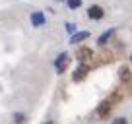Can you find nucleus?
<instances>
[{"label":"nucleus","mask_w":132,"mask_h":124,"mask_svg":"<svg viewBox=\"0 0 132 124\" xmlns=\"http://www.w3.org/2000/svg\"><path fill=\"white\" fill-rule=\"evenodd\" d=\"M64 2H66V6H68V10H78V8H82L84 0H64Z\"/></svg>","instance_id":"10"},{"label":"nucleus","mask_w":132,"mask_h":124,"mask_svg":"<svg viewBox=\"0 0 132 124\" xmlns=\"http://www.w3.org/2000/svg\"><path fill=\"white\" fill-rule=\"evenodd\" d=\"M89 74V66L87 64H80L78 68L74 70V76H72V82H82V79H86V76Z\"/></svg>","instance_id":"5"},{"label":"nucleus","mask_w":132,"mask_h":124,"mask_svg":"<svg viewBox=\"0 0 132 124\" xmlns=\"http://www.w3.org/2000/svg\"><path fill=\"white\" fill-rule=\"evenodd\" d=\"M25 120H27V116H25L23 112H14L12 114V122L14 124H23Z\"/></svg>","instance_id":"9"},{"label":"nucleus","mask_w":132,"mask_h":124,"mask_svg":"<svg viewBox=\"0 0 132 124\" xmlns=\"http://www.w3.org/2000/svg\"><path fill=\"white\" fill-rule=\"evenodd\" d=\"M111 124H128V118H126V116H117Z\"/></svg>","instance_id":"13"},{"label":"nucleus","mask_w":132,"mask_h":124,"mask_svg":"<svg viewBox=\"0 0 132 124\" xmlns=\"http://www.w3.org/2000/svg\"><path fill=\"white\" fill-rule=\"evenodd\" d=\"M45 124H54V122H45Z\"/></svg>","instance_id":"15"},{"label":"nucleus","mask_w":132,"mask_h":124,"mask_svg":"<svg viewBox=\"0 0 132 124\" xmlns=\"http://www.w3.org/2000/svg\"><path fill=\"white\" fill-rule=\"evenodd\" d=\"M76 56H78V62H80V64H87V60H91V58H93V50H91L89 47H80Z\"/></svg>","instance_id":"4"},{"label":"nucleus","mask_w":132,"mask_h":124,"mask_svg":"<svg viewBox=\"0 0 132 124\" xmlns=\"http://www.w3.org/2000/svg\"><path fill=\"white\" fill-rule=\"evenodd\" d=\"M87 17L93 21H99V20H103L105 17V10L101 8L99 4H91L89 8H87Z\"/></svg>","instance_id":"3"},{"label":"nucleus","mask_w":132,"mask_h":124,"mask_svg":"<svg viewBox=\"0 0 132 124\" xmlns=\"http://www.w3.org/2000/svg\"><path fill=\"white\" fill-rule=\"evenodd\" d=\"M115 31H117V27H111V29H107V31H103V33L99 35V39H97V45L99 47H105L109 41H111V37L115 35Z\"/></svg>","instance_id":"7"},{"label":"nucleus","mask_w":132,"mask_h":124,"mask_svg":"<svg viewBox=\"0 0 132 124\" xmlns=\"http://www.w3.org/2000/svg\"><path fill=\"white\" fill-rule=\"evenodd\" d=\"M29 21H31V27H45L47 25V16L41 12V10H33L31 16H29Z\"/></svg>","instance_id":"2"},{"label":"nucleus","mask_w":132,"mask_h":124,"mask_svg":"<svg viewBox=\"0 0 132 124\" xmlns=\"http://www.w3.org/2000/svg\"><path fill=\"white\" fill-rule=\"evenodd\" d=\"M54 2H58V4H60V2H64V0H54Z\"/></svg>","instance_id":"14"},{"label":"nucleus","mask_w":132,"mask_h":124,"mask_svg":"<svg viewBox=\"0 0 132 124\" xmlns=\"http://www.w3.org/2000/svg\"><path fill=\"white\" fill-rule=\"evenodd\" d=\"M74 31H78V23H74V21H66V33L72 35Z\"/></svg>","instance_id":"12"},{"label":"nucleus","mask_w":132,"mask_h":124,"mask_svg":"<svg viewBox=\"0 0 132 124\" xmlns=\"http://www.w3.org/2000/svg\"><path fill=\"white\" fill-rule=\"evenodd\" d=\"M91 33L89 31H74V33L70 35V45H78V43L86 41V39H89Z\"/></svg>","instance_id":"6"},{"label":"nucleus","mask_w":132,"mask_h":124,"mask_svg":"<svg viewBox=\"0 0 132 124\" xmlns=\"http://www.w3.org/2000/svg\"><path fill=\"white\" fill-rule=\"evenodd\" d=\"M97 116L99 118H105V116L111 112V101H103V103H99V107H97Z\"/></svg>","instance_id":"8"},{"label":"nucleus","mask_w":132,"mask_h":124,"mask_svg":"<svg viewBox=\"0 0 132 124\" xmlns=\"http://www.w3.org/2000/svg\"><path fill=\"white\" fill-rule=\"evenodd\" d=\"M68 64H70V54L60 52L56 58H54V70H56V74H64L66 68H68Z\"/></svg>","instance_id":"1"},{"label":"nucleus","mask_w":132,"mask_h":124,"mask_svg":"<svg viewBox=\"0 0 132 124\" xmlns=\"http://www.w3.org/2000/svg\"><path fill=\"white\" fill-rule=\"evenodd\" d=\"M120 79H122V82H130V68L128 66H124V68H120Z\"/></svg>","instance_id":"11"}]
</instances>
